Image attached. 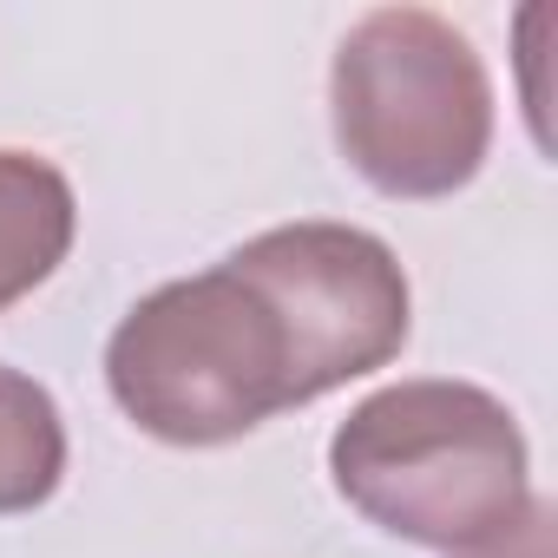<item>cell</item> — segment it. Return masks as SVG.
<instances>
[{
	"label": "cell",
	"mask_w": 558,
	"mask_h": 558,
	"mask_svg": "<svg viewBox=\"0 0 558 558\" xmlns=\"http://www.w3.org/2000/svg\"><path fill=\"white\" fill-rule=\"evenodd\" d=\"M336 493L401 545L473 551L525 519L532 453L512 408L480 381H395L329 434Z\"/></svg>",
	"instance_id": "6da1fadb"
},
{
	"label": "cell",
	"mask_w": 558,
	"mask_h": 558,
	"mask_svg": "<svg viewBox=\"0 0 558 558\" xmlns=\"http://www.w3.org/2000/svg\"><path fill=\"white\" fill-rule=\"evenodd\" d=\"M106 388L119 414L165 447H223L310 408L303 349L283 310L230 256L125 310L106 342Z\"/></svg>",
	"instance_id": "7a4b0ae2"
},
{
	"label": "cell",
	"mask_w": 558,
	"mask_h": 558,
	"mask_svg": "<svg viewBox=\"0 0 558 558\" xmlns=\"http://www.w3.org/2000/svg\"><path fill=\"white\" fill-rule=\"evenodd\" d=\"M336 145L381 197H453L493 151V80L473 40L427 8L362 14L329 66Z\"/></svg>",
	"instance_id": "3957f363"
},
{
	"label": "cell",
	"mask_w": 558,
	"mask_h": 558,
	"mask_svg": "<svg viewBox=\"0 0 558 558\" xmlns=\"http://www.w3.org/2000/svg\"><path fill=\"white\" fill-rule=\"evenodd\" d=\"M230 263L243 276H256L269 303L283 310V323L303 349L310 401L388 368L408 342V323H414L408 269L362 223H316V217L276 223V230L236 243Z\"/></svg>",
	"instance_id": "277c9868"
},
{
	"label": "cell",
	"mask_w": 558,
	"mask_h": 558,
	"mask_svg": "<svg viewBox=\"0 0 558 558\" xmlns=\"http://www.w3.org/2000/svg\"><path fill=\"white\" fill-rule=\"evenodd\" d=\"M80 236V197L60 165L0 151V316L34 296Z\"/></svg>",
	"instance_id": "5b68a950"
},
{
	"label": "cell",
	"mask_w": 558,
	"mask_h": 558,
	"mask_svg": "<svg viewBox=\"0 0 558 558\" xmlns=\"http://www.w3.org/2000/svg\"><path fill=\"white\" fill-rule=\"evenodd\" d=\"M66 480V421L60 401L0 362V519L40 512Z\"/></svg>",
	"instance_id": "8992f818"
},
{
	"label": "cell",
	"mask_w": 558,
	"mask_h": 558,
	"mask_svg": "<svg viewBox=\"0 0 558 558\" xmlns=\"http://www.w3.org/2000/svg\"><path fill=\"white\" fill-rule=\"evenodd\" d=\"M453 558H551V506L532 499L512 532H499V538H486L473 551H453Z\"/></svg>",
	"instance_id": "52a82bcc"
}]
</instances>
